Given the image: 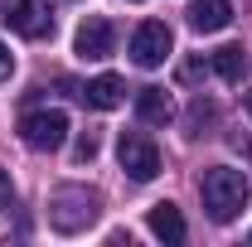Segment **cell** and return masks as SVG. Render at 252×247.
Wrapping results in <instances>:
<instances>
[{
    "label": "cell",
    "mask_w": 252,
    "mask_h": 247,
    "mask_svg": "<svg viewBox=\"0 0 252 247\" xmlns=\"http://www.w3.org/2000/svg\"><path fill=\"white\" fill-rule=\"evenodd\" d=\"M199 194H204V214L214 218V223H233V218L248 209V175L243 170H228V165H214L209 175H204V185H199Z\"/></svg>",
    "instance_id": "obj_1"
},
{
    "label": "cell",
    "mask_w": 252,
    "mask_h": 247,
    "mask_svg": "<svg viewBox=\"0 0 252 247\" xmlns=\"http://www.w3.org/2000/svg\"><path fill=\"white\" fill-rule=\"evenodd\" d=\"M189 25L199 34H219V30L233 25V5L228 0H194L189 5Z\"/></svg>",
    "instance_id": "obj_9"
},
{
    "label": "cell",
    "mask_w": 252,
    "mask_h": 247,
    "mask_svg": "<svg viewBox=\"0 0 252 247\" xmlns=\"http://www.w3.org/2000/svg\"><path fill=\"white\" fill-rule=\"evenodd\" d=\"M136 117L151 126H165L170 117H175V102H170V93L165 88H141L136 93Z\"/></svg>",
    "instance_id": "obj_11"
},
{
    "label": "cell",
    "mask_w": 252,
    "mask_h": 247,
    "mask_svg": "<svg viewBox=\"0 0 252 247\" xmlns=\"http://www.w3.org/2000/svg\"><path fill=\"white\" fill-rule=\"evenodd\" d=\"M5 25L25 39H49L54 34V10H49V0H5Z\"/></svg>",
    "instance_id": "obj_4"
},
{
    "label": "cell",
    "mask_w": 252,
    "mask_h": 247,
    "mask_svg": "<svg viewBox=\"0 0 252 247\" xmlns=\"http://www.w3.org/2000/svg\"><path fill=\"white\" fill-rule=\"evenodd\" d=\"M117 160H122V170L136 180V185H151V180L160 175V151H156V141H146L141 131H122Z\"/></svg>",
    "instance_id": "obj_3"
},
{
    "label": "cell",
    "mask_w": 252,
    "mask_h": 247,
    "mask_svg": "<svg viewBox=\"0 0 252 247\" xmlns=\"http://www.w3.org/2000/svg\"><path fill=\"white\" fill-rule=\"evenodd\" d=\"M78 97H83L88 107H97V112H117V107L126 102V83L117 78V73H102V78H93Z\"/></svg>",
    "instance_id": "obj_8"
},
{
    "label": "cell",
    "mask_w": 252,
    "mask_h": 247,
    "mask_svg": "<svg viewBox=\"0 0 252 247\" xmlns=\"http://www.w3.org/2000/svg\"><path fill=\"white\" fill-rule=\"evenodd\" d=\"M170 49H175V39H170V30L160 20H146L141 30L131 34V63L136 68H160L170 59Z\"/></svg>",
    "instance_id": "obj_6"
},
{
    "label": "cell",
    "mask_w": 252,
    "mask_h": 247,
    "mask_svg": "<svg viewBox=\"0 0 252 247\" xmlns=\"http://www.w3.org/2000/svg\"><path fill=\"white\" fill-rule=\"evenodd\" d=\"M243 107H248V117H252V93H248V97H243Z\"/></svg>",
    "instance_id": "obj_17"
},
{
    "label": "cell",
    "mask_w": 252,
    "mask_h": 247,
    "mask_svg": "<svg viewBox=\"0 0 252 247\" xmlns=\"http://www.w3.org/2000/svg\"><path fill=\"white\" fill-rule=\"evenodd\" d=\"M20 141L30 151H59L63 141H68V117L63 112H30L20 122Z\"/></svg>",
    "instance_id": "obj_5"
},
{
    "label": "cell",
    "mask_w": 252,
    "mask_h": 247,
    "mask_svg": "<svg viewBox=\"0 0 252 247\" xmlns=\"http://www.w3.org/2000/svg\"><path fill=\"white\" fill-rule=\"evenodd\" d=\"M146 223H151V233H156L165 247H180V243H185V218H180L175 204H156Z\"/></svg>",
    "instance_id": "obj_10"
},
{
    "label": "cell",
    "mask_w": 252,
    "mask_h": 247,
    "mask_svg": "<svg viewBox=\"0 0 252 247\" xmlns=\"http://www.w3.org/2000/svg\"><path fill=\"white\" fill-rule=\"evenodd\" d=\"M97 218V194L93 189H78L68 185L54 194V204H49V223L59 228V233H78V228H88Z\"/></svg>",
    "instance_id": "obj_2"
},
{
    "label": "cell",
    "mask_w": 252,
    "mask_h": 247,
    "mask_svg": "<svg viewBox=\"0 0 252 247\" xmlns=\"http://www.w3.org/2000/svg\"><path fill=\"white\" fill-rule=\"evenodd\" d=\"M10 73H15V59H10V49L0 44V78H10Z\"/></svg>",
    "instance_id": "obj_15"
},
{
    "label": "cell",
    "mask_w": 252,
    "mask_h": 247,
    "mask_svg": "<svg viewBox=\"0 0 252 247\" xmlns=\"http://www.w3.org/2000/svg\"><path fill=\"white\" fill-rule=\"evenodd\" d=\"M199 73H204V63H199V59H194V63H185V68H180V78H185V83H194Z\"/></svg>",
    "instance_id": "obj_16"
},
{
    "label": "cell",
    "mask_w": 252,
    "mask_h": 247,
    "mask_svg": "<svg viewBox=\"0 0 252 247\" xmlns=\"http://www.w3.org/2000/svg\"><path fill=\"white\" fill-rule=\"evenodd\" d=\"M209 63H214V73H219L223 83H243V73H248V54H243L238 44H223Z\"/></svg>",
    "instance_id": "obj_12"
},
{
    "label": "cell",
    "mask_w": 252,
    "mask_h": 247,
    "mask_svg": "<svg viewBox=\"0 0 252 247\" xmlns=\"http://www.w3.org/2000/svg\"><path fill=\"white\" fill-rule=\"evenodd\" d=\"M10 204H15V189H10V175H5V170H0V214H5V209H10Z\"/></svg>",
    "instance_id": "obj_14"
},
{
    "label": "cell",
    "mask_w": 252,
    "mask_h": 247,
    "mask_svg": "<svg viewBox=\"0 0 252 247\" xmlns=\"http://www.w3.org/2000/svg\"><path fill=\"white\" fill-rule=\"evenodd\" d=\"M112 44H117V30H112V20H102V15H88L78 34H73V49H78V59L88 63H102L112 54Z\"/></svg>",
    "instance_id": "obj_7"
},
{
    "label": "cell",
    "mask_w": 252,
    "mask_h": 247,
    "mask_svg": "<svg viewBox=\"0 0 252 247\" xmlns=\"http://www.w3.org/2000/svg\"><path fill=\"white\" fill-rule=\"evenodd\" d=\"M97 155V136L88 131V136H78V160H93Z\"/></svg>",
    "instance_id": "obj_13"
}]
</instances>
